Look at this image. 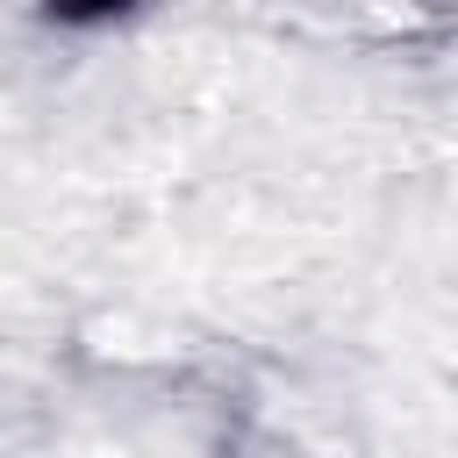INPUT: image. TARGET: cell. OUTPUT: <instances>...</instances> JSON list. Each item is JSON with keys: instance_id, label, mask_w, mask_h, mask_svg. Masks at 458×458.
<instances>
[{"instance_id": "6da1fadb", "label": "cell", "mask_w": 458, "mask_h": 458, "mask_svg": "<svg viewBox=\"0 0 458 458\" xmlns=\"http://www.w3.org/2000/svg\"><path fill=\"white\" fill-rule=\"evenodd\" d=\"M143 0H43V21H57V29H107V21H122V14H136Z\"/></svg>"}]
</instances>
